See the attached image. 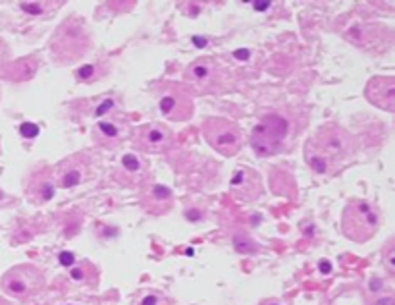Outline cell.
Masks as SVG:
<instances>
[{
	"label": "cell",
	"mask_w": 395,
	"mask_h": 305,
	"mask_svg": "<svg viewBox=\"0 0 395 305\" xmlns=\"http://www.w3.org/2000/svg\"><path fill=\"white\" fill-rule=\"evenodd\" d=\"M357 153V139L340 124H324L305 145V161L318 176L338 174Z\"/></svg>",
	"instance_id": "1"
},
{
	"label": "cell",
	"mask_w": 395,
	"mask_h": 305,
	"mask_svg": "<svg viewBox=\"0 0 395 305\" xmlns=\"http://www.w3.org/2000/svg\"><path fill=\"white\" fill-rule=\"evenodd\" d=\"M380 213L378 209L364 199H351L341 215V230L351 241L363 243L378 232Z\"/></svg>",
	"instance_id": "2"
},
{
	"label": "cell",
	"mask_w": 395,
	"mask_h": 305,
	"mask_svg": "<svg viewBox=\"0 0 395 305\" xmlns=\"http://www.w3.org/2000/svg\"><path fill=\"white\" fill-rule=\"evenodd\" d=\"M289 131V122L278 116L268 114L264 116L251 131V147L256 157H272L282 151Z\"/></svg>",
	"instance_id": "3"
},
{
	"label": "cell",
	"mask_w": 395,
	"mask_h": 305,
	"mask_svg": "<svg viewBox=\"0 0 395 305\" xmlns=\"http://www.w3.org/2000/svg\"><path fill=\"white\" fill-rule=\"evenodd\" d=\"M203 136L206 143L216 153L224 157H233L245 143L243 129L237 124L226 120V118H208L203 124Z\"/></svg>",
	"instance_id": "4"
},
{
	"label": "cell",
	"mask_w": 395,
	"mask_h": 305,
	"mask_svg": "<svg viewBox=\"0 0 395 305\" xmlns=\"http://www.w3.org/2000/svg\"><path fill=\"white\" fill-rule=\"evenodd\" d=\"M45 286V276L37 266L17 265L2 276V290L16 299H29Z\"/></svg>",
	"instance_id": "5"
},
{
	"label": "cell",
	"mask_w": 395,
	"mask_h": 305,
	"mask_svg": "<svg viewBox=\"0 0 395 305\" xmlns=\"http://www.w3.org/2000/svg\"><path fill=\"white\" fill-rule=\"evenodd\" d=\"M183 78L185 83L195 87L199 93H216L224 87L226 70L214 58H199L185 68Z\"/></svg>",
	"instance_id": "6"
},
{
	"label": "cell",
	"mask_w": 395,
	"mask_h": 305,
	"mask_svg": "<svg viewBox=\"0 0 395 305\" xmlns=\"http://www.w3.org/2000/svg\"><path fill=\"white\" fill-rule=\"evenodd\" d=\"M70 45H71V56L73 60L79 58L85 48L89 47V35L83 29V25H75L73 20L64 22L60 31L54 35V43H52V50H54V58L60 62H70Z\"/></svg>",
	"instance_id": "7"
},
{
	"label": "cell",
	"mask_w": 395,
	"mask_h": 305,
	"mask_svg": "<svg viewBox=\"0 0 395 305\" xmlns=\"http://www.w3.org/2000/svg\"><path fill=\"white\" fill-rule=\"evenodd\" d=\"M158 108L168 120L183 122L193 116V99L182 85L168 83L158 95Z\"/></svg>",
	"instance_id": "8"
},
{
	"label": "cell",
	"mask_w": 395,
	"mask_h": 305,
	"mask_svg": "<svg viewBox=\"0 0 395 305\" xmlns=\"http://www.w3.org/2000/svg\"><path fill=\"white\" fill-rule=\"evenodd\" d=\"M133 145L135 149H139L143 153H164L168 149H172L174 145V134L172 129L158 124V122H150V124H143L141 128L135 129L133 134Z\"/></svg>",
	"instance_id": "9"
},
{
	"label": "cell",
	"mask_w": 395,
	"mask_h": 305,
	"mask_svg": "<svg viewBox=\"0 0 395 305\" xmlns=\"http://www.w3.org/2000/svg\"><path fill=\"white\" fill-rule=\"evenodd\" d=\"M52 174H54L56 187H62V189L77 187L91 174V159L83 153H75L68 159H64Z\"/></svg>",
	"instance_id": "10"
},
{
	"label": "cell",
	"mask_w": 395,
	"mask_h": 305,
	"mask_svg": "<svg viewBox=\"0 0 395 305\" xmlns=\"http://www.w3.org/2000/svg\"><path fill=\"white\" fill-rule=\"evenodd\" d=\"M127 136H129V122H127L126 116H122L118 112L96 120L95 126H93V139H95V143L103 145L106 149L118 147Z\"/></svg>",
	"instance_id": "11"
},
{
	"label": "cell",
	"mask_w": 395,
	"mask_h": 305,
	"mask_svg": "<svg viewBox=\"0 0 395 305\" xmlns=\"http://www.w3.org/2000/svg\"><path fill=\"white\" fill-rule=\"evenodd\" d=\"M229 192L237 201H243V203L256 201L262 195L261 176L247 166L237 168L231 176V182H229Z\"/></svg>",
	"instance_id": "12"
},
{
	"label": "cell",
	"mask_w": 395,
	"mask_h": 305,
	"mask_svg": "<svg viewBox=\"0 0 395 305\" xmlns=\"http://www.w3.org/2000/svg\"><path fill=\"white\" fill-rule=\"evenodd\" d=\"M364 97L368 103L378 106L386 112L395 110V78L391 75H376L372 78L366 87H364Z\"/></svg>",
	"instance_id": "13"
},
{
	"label": "cell",
	"mask_w": 395,
	"mask_h": 305,
	"mask_svg": "<svg viewBox=\"0 0 395 305\" xmlns=\"http://www.w3.org/2000/svg\"><path fill=\"white\" fill-rule=\"evenodd\" d=\"M25 192H27L29 201L35 203V205H43V203L52 199V195H54L56 192L52 170L48 168L35 170L31 176L27 178V182H25Z\"/></svg>",
	"instance_id": "14"
},
{
	"label": "cell",
	"mask_w": 395,
	"mask_h": 305,
	"mask_svg": "<svg viewBox=\"0 0 395 305\" xmlns=\"http://www.w3.org/2000/svg\"><path fill=\"white\" fill-rule=\"evenodd\" d=\"M141 203L150 215H164L174 207V193L166 185L147 184L141 192Z\"/></svg>",
	"instance_id": "15"
},
{
	"label": "cell",
	"mask_w": 395,
	"mask_h": 305,
	"mask_svg": "<svg viewBox=\"0 0 395 305\" xmlns=\"http://www.w3.org/2000/svg\"><path fill=\"white\" fill-rule=\"evenodd\" d=\"M145 162L133 155V153H127L122 157V162H120V170H118V180L124 182L126 185H133L139 184L143 178H145Z\"/></svg>",
	"instance_id": "16"
},
{
	"label": "cell",
	"mask_w": 395,
	"mask_h": 305,
	"mask_svg": "<svg viewBox=\"0 0 395 305\" xmlns=\"http://www.w3.org/2000/svg\"><path fill=\"white\" fill-rule=\"evenodd\" d=\"M19 6H22L25 12L39 16V14L45 12L43 8H56V6H60V2H22Z\"/></svg>",
	"instance_id": "17"
},
{
	"label": "cell",
	"mask_w": 395,
	"mask_h": 305,
	"mask_svg": "<svg viewBox=\"0 0 395 305\" xmlns=\"http://www.w3.org/2000/svg\"><path fill=\"white\" fill-rule=\"evenodd\" d=\"M104 72H98L96 64H87L77 70V80L79 81H95L98 78H103Z\"/></svg>",
	"instance_id": "18"
},
{
	"label": "cell",
	"mask_w": 395,
	"mask_h": 305,
	"mask_svg": "<svg viewBox=\"0 0 395 305\" xmlns=\"http://www.w3.org/2000/svg\"><path fill=\"white\" fill-rule=\"evenodd\" d=\"M114 112H116V103H114L112 99H104L95 110L98 120H101V118H106V116H110V114H114Z\"/></svg>",
	"instance_id": "19"
},
{
	"label": "cell",
	"mask_w": 395,
	"mask_h": 305,
	"mask_svg": "<svg viewBox=\"0 0 395 305\" xmlns=\"http://www.w3.org/2000/svg\"><path fill=\"white\" fill-rule=\"evenodd\" d=\"M393 259H395V247H393V241H389L386 247V255H384V261H386V266L389 273H393Z\"/></svg>",
	"instance_id": "20"
},
{
	"label": "cell",
	"mask_w": 395,
	"mask_h": 305,
	"mask_svg": "<svg viewBox=\"0 0 395 305\" xmlns=\"http://www.w3.org/2000/svg\"><path fill=\"white\" fill-rule=\"evenodd\" d=\"M19 129H22V134H24V136H27V137H35V136H37V131H39V129H37V126H33V124H24V126H22Z\"/></svg>",
	"instance_id": "21"
},
{
	"label": "cell",
	"mask_w": 395,
	"mask_h": 305,
	"mask_svg": "<svg viewBox=\"0 0 395 305\" xmlns=\"http://www.w3.org/2000/svg\"><path fill=\"white\" fill-rule=\"evenodd\" d=\"M60 261H62V265L68 266V265H71V263H73V255H71V253H68V251H64L62 255H60Z\"/></svg>",
	"instance_id": "22"
},
{
	"label": "cell",
	"mask_w": 395,
	"mask_h": 305,
	"mask_svg": "<svg viewBox=\"0 0 395 305\" xmlns=\"http://www.w3.org/2000/svg\"><path fill=\"white\" fill-rule=\"evenodd\" d=\"M374 305H395V301H393V297L391 296H386V297H380Z\"/></svg>",
	"instance_id": "23"
},
{
	"label": "cell",
	"mask_w": 395,
	"mask_h": 305,
	"mask_svg": "<svg viewBox=\"0 0 395 305\" xmlns=\"http://www.w3.org/2000/svg\"><path fill=\"white\" fill-rule=\"evenodd\" d=\"M253 6H254V8H259V10H261V12H262V10H264V8H268V6H270V2H254Z\"/></svg>",
	"instance_id": "24"
},
{
	"label": "cell",
	"mask_w": 395,
	"mask_h": 305,
	"mask_svg": "<svg viewBox=\"0 0 395 305\" xmlns=\"http://www.w3.org/2000/svg\"><path fill=\"white\" fill-rule=\"evenodd\" d=\"M156 303V297H145V301H143V305H154Z\"/></svg>",
	"instance_id": "25"
},
{
	"label": "cell",
	"mask_w": 395,
	"mask_h": 305,
	"mask_svg": "<svg viewBox=\"0 0 395 305\" xmlns=\"http://www.w3.org/2000/svg\"><path fill=\"white\" fill-rule=\"evenodd\" d=\"M264 305H280V303H276V301H268V303H264Z\"/></svg>",
	"instance_id": "26"
}]
</instances>
